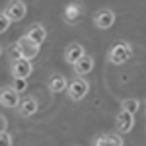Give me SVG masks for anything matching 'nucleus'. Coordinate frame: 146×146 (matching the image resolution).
I'll use <instances>...</instances> for the list:
<instances>
[{
	"label": "nucleus",
	"mask_w": 146,
	"mask_h": 146,
	"mask_svg": "<svg viewBox=\"0 0 146 146\" xmlns=\"http://www.w3.org/2000/svg\"><path fill=\"white\" fill-rule=\"evenodd\" d=\"M131 56H133V47L129 45L127 41H117L115 45L107 51V60L111 62V64H125L127 60H131Z\"/></svg>",
	"instance_id": "obj_1"
},
{
	"label": "nucleus",
	"mask_w": 146,
	"mask_h": 146,
	"mask_svg": "<svg viewBox=\"0 0 146 146\" xmlns=\"http://www.w3.org/2000/svg\"><path fill=\"white\" fill-rule=\"evenodd\" d=\"M90 90V82L84 78H74L72 82H68L66 92H68V98L72 101H80L86 98V94Z\"/></svg>",
	"instance_id": "obj_2"
},
{
	"label": "nucleus",
	"mask_w": 146,
	"mask_h": 146,
	"mask_svg": "<svg viewBox=\"0 0 146 146\" xmlns=\"http://www.w3.org/2000/svg\"><path fill=\"white\" fill-rule=\"evenodd\" d=\"M25 14H27L25 2H22V0H8V4L4 8V16L10 22H20V20L25 18Z\"/></svg>",
	"instance_id": "obj_3"
},
{
	"label": "nucleus",
	"mask_w": 146,
	"mask_h": 146,
	"mask_svg": "<svg viewBox=\"0 0 146 146\" xmlns=\"http://www.w3.org/2000/svg\"><path fill=\"white\" fill-rule=\"evenodd\" d=\"M84 12H86V8H84L82 2H68L64 6V10H62V20L66 23H70V25H74V23L80 22Z\"/></svg>",
	"instance_id": "obj_4"
},
{
	"label": "nucleus",
	"mask_w": 146,
	"mask_h": 146,
	"mask_svg": "<svg viewBox=\"0 0 146 146\" xmlns=\"http://www.w3.org/2000/svg\"><path fill=\"white\" fill-rule=\"evenodd\" d=\"M94 25L98 29H111L113 23H115V12L109 8H100V10L94 14Z\"/></svg>",
	"instance_id": "obj_5"
},
{
	"label": "nucleus",
	"mask_w": 146,
	"mask_h": 146,
	"mask_svg": "<svg viewBox=\"0 0 146 146\" xmlns=\"http://www.w3.org/2000/svg\"><path fill=\"white\" fill-rule=\"evenodd\" d=\"M10 72L14 78H29L31 72H33V64L31 60H25V58H18V60H10Z\"/></svg>",
	"instance_id": "obj_6"
},
{
	"label": "nucleus",
	"mask_w": 146,
	"mask_h": 146,
	"mask_svg": "<svg viewBox=\"0 0 146 146\" xmlns=\"http://www.w3.org/2000/svg\"><path fill=\"white\" fill-rule=\"evenodd\" d=\"M0 105L2 107H10V109H18V105H20V94L14 92L10 86L0 88Z\"/></svg>",
	"instance_id": "obj_7"
},
{
	"label": "nucleus",
	"mask_w": 146,
	"mask_h": 146,
	"mask_svg": "<svg viewBox=\"0 0 146 146\" xmlns=\"http://www.w3.org/2000/svg\"><path fill=\"white\" fill-rule=\"evenodd\" d=\"M27 41H31L33 45L41 47L43 43H45L47 39V29L41 25V23H33V25H29V29L25 31V35H23Z\"/></svg>",
	"instance_id": "obj_8"
},
{
	"label": "nucleus",
	"mask_w": 146,
	"mask_h": 146,
	"mask_svg": "<svg viewBox=\"0 0 146 146\" xmlns=\"http://www.w3.org/2000/svg\"><path fill=\"white\" fill-rule=\"evenodd\" d=\"M16 47L20 51V58H25V60H31V58H35V56L39 55V47L33 45L31 41H27L25 37L18 39L16 41Z\"/></svg>",
	"instance_id": "obj_9"
},
{
	"label": "nucleus",
	"mask_w": 146,
	"mask_h": 146,
	"mask_svg": "<svg viewBox=\"0 0 146 146\" xmlns=\"http://www.w3.org/2000/svg\"><path fill=\"white\" fill-rule=\"evenodd\" d=\"M94 64H96V60H94V56H90V55H84L80 56L78 60L72 64L74 66V72H76V76L78 78H84L86 74H90L92 70H94Z\"/></svg>",
	"instance_id": "obj_10"
},
{
	"label": "nucleus",
	"mask_w": 146,
	"mask_h": 146,
	"mask_svg": "<svg viewBox=\"0 0 146 146\" xmlns=\"http://www.w3.org/2000/svg\"><path fill=\"white\" fill-rule=\"evenodd\" d=\"M37 109H39V101H37V98L27 96L25 100H20L18 113H20L22 117H31V115H35V113H37Z\"/></svg>",
	"instance_id": "obj_11"
},
{
	"label": "nucleus",
	"mask_w": 146,
	"mask_h": 146,
	"mask_svg": "<svg viewBox=\"0 0 146 146\" xmlns=\"http://www.w3.org/2000/svg\"><path fill=\"white\" fill-rule=\"evenodd\" d=\"M115 125H117V131H119L121 135H127V133H131L133 127H135V115L119 111L117 119H115Z\"/></svg>",
	"instance_id": "obj_12"
},
{
	"label": "nucleus",
	"mask_w": 146,
	"mask_h": 146,
	"mask_svg": "<svg viewBox=\"0 0 146 146\" xmlns=\"http://www.w3.org/2000/svg\"><path fill=\"white\" fill-rule=\"evenodd\" d=\"M49 90L51 94H62V92L66 90L68 86V80L64 74H60V72H56V74H51V78H49Z\"/></svg>",
	"instance_id": "obj_13"
},
{
	"label": "nucleus",
	"mask_w": 146,
	"mask_h": 146,
	"mask_svg": "<svg viewBox=\"0 0 146 146\" xmlns=\"http://www.w3.org/2000/svg\"><path fill=\"white\" fill-rule=\"evenodd\" d=\"M82 55H84V47L80 45V43H70L64 49V60H66L68 64H74Z\"/></svg>",
	"instance_id": "obj_14"
},
{
	"label": "nucleus",
	"mask_w": 146,
	"mask_h": 146,
	"mask_svg": "<svg viewBox=\"0 0 146 146\" xmlns=\"http://www.w3.org/2000/svg\"><path fill=\"white\" fill-rule=\"evenodd\" d=\"M94 142H100L103 146H123V138L119 135H100Z\"/></svg>",
	"instance_id": "obj_15"
},
{
	"label": "nucleus",
	"mask_w": 146,
	"mask_h": 146,
	"mask_svg": "<svg viewBox=\"0 0 146 146\" xmlns=\"http://www.w3.org/2000/svg\"><path fill=\"white\" fill-rule=\"evenodd\" d=\"M138 109H140V100H136V98H127V100L121 101V111H125V113L135 115Z\"/></svg>",
	"instance_id": "obj_16"
},
{
	"label": "nucleus",
	"mask_w": 146,
	"mask_h": 146,
	"mask_svg": "<svg viewBox=\"0 0 146 146\" xmlns=\"http://www.w3.org/2000/svg\"><path fill=\"white\" fill-rule=\"evenodd\" d=\"M14 92H18V94H23V92L27 90V80L25 78H14V84L10 86Z\"/></svg>",
	"instance_id": "obj_17"
},
{
	"label": "nucleus",
	"mask_w": 146,
	"mask_h": 146,
	"mask_svg": "<svg viewBox=\"0 0 146 146\" xmlns=\"http://www.w3.org/2000/svg\"><path fill=\"white\" fill-rule=\"evenodd\" d=\"M10 23L12 22L6 18V16H4V12H0V33H4V31L10 27Z\"/></svg>",
	"instance_id": "obj_18"
},
{
	"label": "nucleus",
	"mask_w": 146,
	"mask_h": 146,
	"mask_svg": "<svg viewBox=\"0 0 146 146\" xmlns=\"http://www.w3.org/2000/svg\"><path fill=\"white\" fill-rule=\"evenodd\" d=\"M0 146H12V135L10 133H0Z\"/></svg>",
	"instance_id": "obj_19"
},
{
	"label": "nucleus",
	"mask_w": 146,
	"mask_h": 146,
	"mask_svg": "<svg viewBox=\"0 0 146 146\" xmlns=\"http://www.w3.org/2000/svg\"><path fill=\"white\" fill-rule=\"evenodd\" d=\"M6 127H8V121H6V117L0 113V133H6Z\"/></svg>",
	"instance_id": "obj_20"
},
{
	"label": "nucleus",
	"mask_w": 146,
	"mask_h": 146,
	"mask_svg": "<svg viewBox=\"0 0 146 146\" xmlns=\"http://www.w3.org/2000/svg\"><path fill=\"white\" fill-rule=\"evenodd\" d=\"M92 146H103V144H100V142H94V144H92Z\"/></svg>",
	"instance_id": "obj_21"
},
{
	"label": "nucleus",
	"mask_w": 146,
	"mask_h": 146,
	"mask_svg": "<svg viewBox=\"0 0 146 146\" xmlns=\"http://www.w3.org/2000/svg\"><path fill=\"white\" fill-rule=\"evenodd\" d=\"M0 55H2V47H0Z\"/></svg>",
	"instance_id": "obj_22"
}]
</instances>
